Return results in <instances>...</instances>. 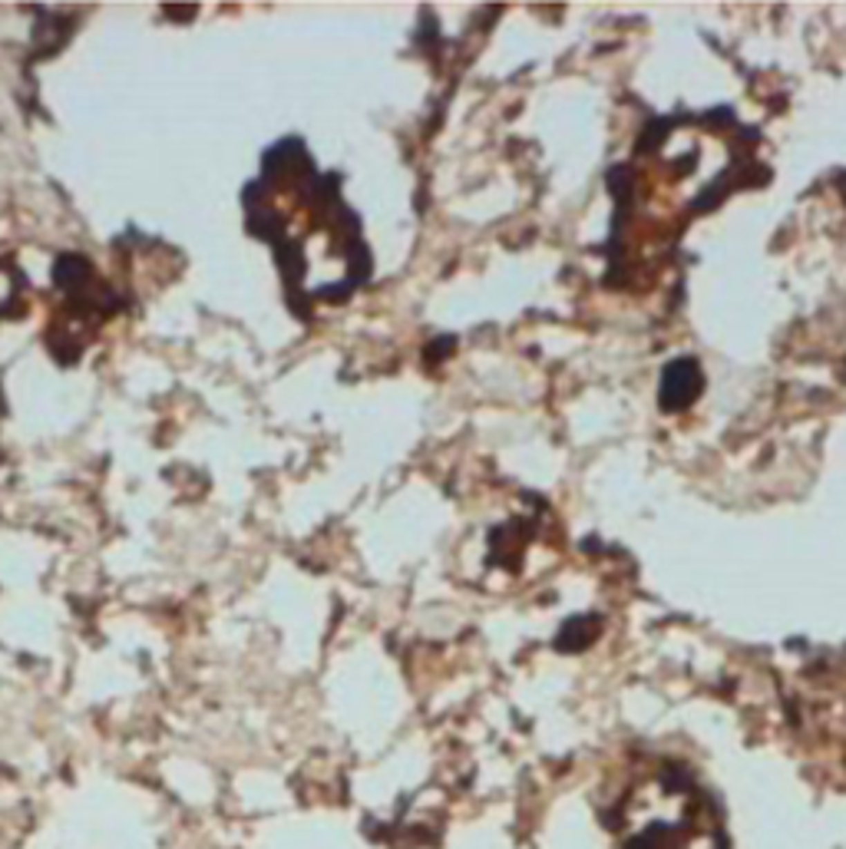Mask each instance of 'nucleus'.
<instances>
[{
    "instance_id": "nucleus-1",
    "label": "nucleus",
    "mask_w": 846,
    "mask_h": 849,
    "mask_svg": "<svg viewBox=\"0 0 846 849\" xmlns=\"http://www.w3.org/2000/svg\"><path fill=\"white\" fill-rule=\"evenodd\" d=\"M248 228L278 254L288 298L321 301L324 284L317 268V239L344 265L367 274V254L357 241V225L341 205L331 179L317 176L298 139L278 142L261 165V176L242 195Z\"/></svg>"
},
{
    "instance_id": "nucleus-2",
    "label": "nucleus",
    "mask_w": 846,
    "mask_h": 849,
    "mask_svg": "<svg viewBox=\"0 0 846 849\" xmlns=\"http://www.w3.org/2000/svg\"><path fill=\"white\" fill-rule=\"evenodd\" d=\"M701 796H695L684 806V813L675 817H648L641 803H625V823H632V830L621 839V849H691L697 843V836L704 839L708 826H704V810H701Z\"/></svg>"
}]
</instances>
